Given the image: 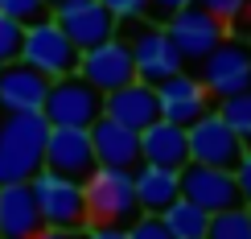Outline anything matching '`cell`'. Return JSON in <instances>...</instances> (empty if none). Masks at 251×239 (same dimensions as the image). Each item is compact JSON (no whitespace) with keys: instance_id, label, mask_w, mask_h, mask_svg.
Instances as JSON below:
<instances>
[{"instance_id":"9","label":"cell","mask_w":251,"mask_h":239,"mask_svg":"<svg viewBox=\"0 0 251 239\" xmlns=\"http://www.w3.org/2000/svg\"><path fill=\"white\" fill-rule=\"evenodd\" d=\"M50 17L58 21V29H62V33L75 41V50H78V54L120 33V21L111 17L107 8L99 4V0H62V4H54V8H50Z\"/></svg>"},{"instance_id":"20","label":"cell","mask_w":251,"mask_h":239,"mask_svg":"<svg viewBox=\"0 0 251 239\" xmlns=\"http://www.w3.org/2000/svg\"><path fill=\"white\" fill-rule=\"evenodd\" d=\"M140 161L165 165V169H181L190 161V149H185V128L169 120H152L149 128H140Z\"/></svg>"},{"instance_id":"18","label":"cell","mask_w":251,"mask_h":239,"mask_svg":"<svg viewBox=\"0 0 251 239\" xmlns=\"http://www.w3.org/2000/svg\"><path fill=\"white\" fill-rule=\"evenodd\" d=\"M41 231V214L29 182L0 186V239H33Z\"/></svg>"},{"instance_id":"24","label":"cell","mask_w":251,"mask_h":239,"mask_svg":"<svg viewBox=\"0 0 251 239\" xmlns=\"http://www.w3.org/2000/svg\"><path fill=\"white\" fill-rule=\"evenodd\" d=\"M0 13L8 21H17V25H33V21L50 17V8L41 0H0Z\"/></svg>"},{"instance_id":"19","label":"cell","mask_w":251,"mask_h":239,"mask_svg":"<svg viewBox=\"0 0 251 239\" xmlns=\"http://www.w3.org/2000/svg\"><path fill=\"white\" fill-rule=\"evenodd\" d=\"M132 186H136V206L140 214H161L177 194H181V182H177V169H165V165L140 161L132 169Z\"/></svg>"},{"instance_id":"35","label":"cell","mask_w":251,"mask_h":239,"mask_svg":"<svg viewBox=\"0 0 251 239\" xmlns=\"http://www.w3.org/2000/svg\"><path fill=\"white\" fill-rule=\"evenodd\" d=\"M247 211H251V206H247Z\"/></svg>"},{"instance_id":"10","label":"cell","mask_w":251,"mask_h":239,"mask_svg":"<svg viewBox=\"0 0 251 239\" xmlns=\"http://www.w3.org/2000/svg\"><path fill=\"white\" fill-rule=\"evenodd\" d=\"M177 182H181V198L198 202L206 214H214V211H231V206H243V198H239V186H235V173H231V169L185 161L181 169H177Z\"/></svg>"},{"instance_id":"34","label":"cell","mask_w":251,"mask_h":239,"mask_svg":"<svg viewBox=\"0 0 251 239\" xmlns=\"http://www.w3.org/2000/svg\"><path fill=\"white\" fill-rule=\"evenodd\" d=\"M243 21H251V4H247V17H243Z\"/></svg>"},{"instance_id":"23","label":"cell","mask_w":251,"mask_h":239,"mask_svg":"<svg viewBox=\"0 0 251 239\" xmlns=\"http://www.w3.org/2000/svg\"><path fill=\"white\" fill-rule=\"evenodd\" d=\"M218 116L235 128V136L243 140V149H251V87L239 91V95L218 99Z\"/></svg>"},{"instance_id":"16","label":"cell","mask_w":251,"mask_h":239,"mask_svg":"<svg viewBox=\"0 0 251 239\" xmlns=\"http://www.w3.org/2000/svg\"><path fill=\"white\" fill-rule=\"evenodd\" d=\"M103 116L107 120H120V124H128V128H149L152 120H161V111H156V91H152V82H144V79H132V82H124V87L116 91H107L103 95Z\"/></svg>"},{"instance_id":"1","label":"cell","mask_w":251,"mask_h":239,"mask_svg":"<svg viewBox=\"0 0 251 239\" xmlns=\"http://www.w3.org/2000/svg\"><path fill=\"white\" fill-rule=\"evenodd\" d=\"M50 120L41 111H8L0 124V186L4 182H29L41 169Z\"/></svg>"},{"instance_id":"21","label":"cell","mask_w":251,"mask_h":239,"mask_svg":"<svg viewBox=\"0 0 251 239\" xmlns=\"http://www.w3.org/2000/svg\"><path fill=\"white\" fill-rule=\"evenodd\" d=\"M161 223L169 227V235L173 239H206V227H210V214L202 211L198 202H190V198H177L161 211Z\"/></svg>"},{"instance_id":"8","label":"cell","mask_w":251,"mask_h":239,"mask_svg":"<svg viewBox=\"0 0 251 239\" xmlns=\"http://www.w3.org/2000/svg\"><path fill=\"white\" fill-rule=\"evenodd\" d=\"M185 149H190V161L218 165V169H235V161L243 157V140L235 136L231 124L218 116V107L202 111V116L185 128Z\"/></svg>"},{"instance_id":"15","label":"cell","mask_w":251,"mask_h":239,"mask_svg":"<svg viewBox=\"0 0 251 239\" xmlns=\"http://www.w3.org/2000/svg\"><path fill=\"white\" fill-rule=\"evenodd\" d=\"M87 132H91V149H95L99 165H116V169H136L140 165V132L136 128L99 116Z\"/></svg>"},{"instance_id":"22","label":"cell","mask_w":251,"mask_h":239,"mask_svg":"<svg viewBox=\"0 0 251 239\" xmlns=\"http://www.w3.org/2000/svg\"><path fill=\"white\" fill-rule=\"evenodd\" d=\"M206 239H251V211L247 206H231V211H214Z\"/></svg>"},{"instance_id":"30","label":"cell","mask_w":251,"mask_h":239,"mask_svg":"<svg viewBox=\"0 0 251 239\" xmlns=\"http://www.w3.org/2000/svg\"><path fill=\"white\" fill-rule=\"evenodd\" d=\"M185 4H194V0H149V21H156V25H165V21H169L177 8H185Z\"/></svg>"},{"instance_id":"4","label":"cell","mask_w":251,"mask_h":239,"mask_svg":"<svg viewBox=\"0 0 251 239\" xmlns=\"http://www.w3.org/2000/svg\"><path fill=\"white\" fill-rule=\"evenodd\" d=\"M41 116L50 124H62V128H91L103 116V91H95L78 70L62 75V79H50Z\"/></svg>"},{"instance_id":"28","label":"cell","mask_w":251,"mask_h":239,"mask_svg":"<svg viewBox=\"0 0 251 239\" xmlns=\"http://www.w3.org/2000/svg\"><path fill=\"white\" fill-rule=\"evenodd\" d=\"M99 4L116 21H144V13H149V0H99Z\"/></svg>"},{"instance_id":"13","label":"cell","mask_w":251,"mask_h":239,"mask_svg":"<svg viewBox=\"0 0 251 239\" xmlns=\"http://www.w3.org/2000/svg\"><path fill=\"white\" fill-rule=\"evenodd\" d=\"M41 165L54 169V173H62V178L82 182V178L99 165V161H95V149H91V132H87V128H62V124H50Z\"/></svg>"},{"instance_id":"26","label":"cell","mask_w":251,"mask_h":239,"mask_svg":"<svg viewBox=\"0 0 251 239\" xmlns=\"http://www.w3.org/2000/svg\"><path fill=\"white\" fill-rule=\"evenodd\" d=\"M194 4L206 8L210 17H218L223 25H235V21L247 17V4H251V0H194Z\"/></svg>"},{"instance_id":"6","label":"cell","mask_w":251,"mask_h":239,"mask_svg":"<svg viewBox=\"0 0 251 239\" xmlns=\"http://www.w3.org/2000/svg\"><path fill=\"white\" fill-rule=\"evenodd\" d=\"M21 62H29V66L41 70L46 79H62V75H75L78 70V50H75V41L58 29L54 17H41L33 25H25Z\"/></svg>"},{"instance_id":"25","label":"cell","mask_w":251,"mask_h":239,"mask_svg":"<svg viewBox=\"0 0 251 239\" xmlns=\"http://www.w3.org/2000/svg\"><path fill=\"white\" fill-rule=\"evenodd\" d=\"M21 37H25V25H17V21H8L0 13V66L21 58Z\"/></svg>"},{"instance_id":"29","label":"cell","mask_w":251,"mask_h":239,"mask_svg":"<svg viewBox=\"0 0 251 239\" xmlns=\"http://www.w3.org/2000/svg\"><path fill=\"white\" fill-rule=\"evenodd\" d=\"M235 186H239V198H243V206H251V149H243V157L235 161Z\"/></svg>"},{"instance_id":"32","label":"cell","mask_w":251,"mask_h":239,"mask_svg":"<svg viewBox=\"0 0 251 239\" xmlns=\"http://www.w3.org/2000/svg\"><path fill=\"white\" fill-rule=\"evenodd\" d=\"M33 239H82V231H70V227H41Z\"/></svg>"},{"instance_id":"12","label":"cell","mask_w":251,"mask_h":239,"mask_svg":"<svg viewBox=\"0 0 251 239\" xmlns=\"http://www.w3.org/2000/svg\"><path fill=\"white\" fill-rule=\"evenodd\" d=\"M78 75L87 79L95 91H103V95L116 91V87H124V82H132L136 79V62H132L128 41L116 33V37L99 41V46L82 50L78 54Z\"/></svg>"},{"instance_id":"27","label":"cell","mask_w":251,"mask_h":239,"mask_svg":"<svg viewBox=\"0 0 251 239\" xmlns=\"http://www.w3.org/2000/svg\"><path fill=\"white\" fill-rule=\"evenodd\" d=\"M128 239H173V235L161 223V214H136L128 223Z\"/></svg>"},{"instance_id":"2","label":"cell","mask_w":251,"mask_h":239,"mask_svg":"<svg viewBox=\"0 0 251 239\" xmlns=\"http://www.w3.org/2000/svg\"><path fill=\"white\" fill-rule=\"evenodd\" d=\"M82 206H87V223H111L128 227L140 206H136V186L132 169H116V165H95L82 178Z\"/></svg>"},{"instance_id":"14","label":"cell","mask_w":251,"mask_h":239,"mask_svg":"<svg viewBox=\"0 0 251 239\" xmlns=\"http://www.w3.org/2000/svg\"><path fill=\"white\" fill-rule=\"evenodd\" d=\"M152 91H156V111H161V120L181 124V128H190L202 111L214 107V99L206 95V87H202L194 75H185V70H177V75L161 79Z\"/></svg>"},{"instance_id":"3","label":"cell","mask_w":251,"mask_h":239,"mask_svg":"<svg viewBox=\"0 0 251 239\" xmlns=\"http://www.w3.org/2000/svg\"><path fill=\"white\" fill-rule=\"evenodd\" d=\"M29 190H33L41 227H70V231H82L87 227V206H82V182L62 178L54 169H41L29 178Z\"/></svg>"},{"instance_id":"17","label":"cell","mask_w":251,"mask_h":239,"mask_svg":"<svg viewBox=\"0 0 251 239\" xmlns=\"http://www.w3.org/2000/svg\"><path fill=\"white\" fill-rule=\"evenodd\" d=\"M46 91H50V79L33 70L29 62L17 58L8 66H0V107L4 111H41Z\"/></svg>"},{"instance_id":"31","label":"cell","mask_w":251,"mask_h":239,"mask_svg":"<svg viewBox=\"0 0 251 239\" xmlns=\"http://www.w3.org/2000/svg\"><path fill=\"white\" fill-rule=\"evenodd\" d=\"M82 239H128V227H111V223H87Z\"/></svg>"},{"instance_id":"33","label":"cell","mask_w":251,"mask_h":239,"mask_svg":"<svg viewBox=\"0 0 251 239\" xmlns=\"http://www.w3.org/2000/svg\"><path fill=\"white\" fill-rule=\"evenodd\" d=\"M41 4H46V8H54V4H62V0H41Z\"/></svg>"},{"instance_id":"7","label":"cell","mask_w":251,"mask_h":239,"mask_svg":"<svg viewBox=\"0 0 251 239\" xmlns=\"http://www.w3.org/2000/svg\"><path fill=\"white\" fill-rule=\"evenodd\" d=\"M120 25H132L128 33H120V37L128 41V50H132L136 79H144V82H152V87H156L161 79L185 70V58L177 54V46L169 41L165 25H136V21H120Z\"/></svg>"},{"instance_id":"11","label":"cell","mask_w":251,"mask_h":239,"mask_svg":"<svg viewBox=\"0 0 251 239\" xmlns=\"http://www.w3.org/2000/svg\"><path fill=\"white\" fill-rule=\"evenodd\" d=\"M165 33H169V41L177 46V54L185 62H202L218 41L226 37V25L218 17H210L206 8L185 4V8H177V13L165 21Z\"/></svg>"},{"instance_id":"5","label":"cell","mask_w":251,"mask_h":239,"mask_svg":"<svg viewBox=\"0 0 251 239\" xmlns=\"http://www.w3.org/2000/svg\"><path fill=\"white\" fill-rule=\"evenodd\" d=\"M198 82L210 99H226L251 87V41L247 37H223L218 46L198 62Z\"/></svg>"}]
</instances>
